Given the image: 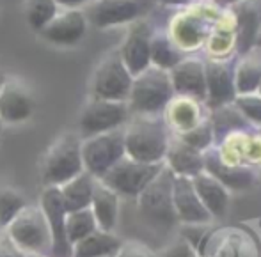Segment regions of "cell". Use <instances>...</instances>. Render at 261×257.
<instances>
[{
    "label": "cell",
    "instance_id": "6da1fadb",
    "mask_svg": "<svg viewBox=\"0 0 261 257\" xmlns=\"http://www.w3.org/2000/svg\"><path fill=\"white\" fill-rule=\"evenodd\" d=\"M172 179L165 168L149 183V186L132 203L135 204V220L146 236L160 241L162 248L178 234L179 222L172 206Z\"/></svg>",
    "mask_w": 261,
    "mask_h": 257
},
{
    "label": "cell",
    "instance_id": "7a4b0ae2",
    "mask_svg": "<svg viewBox=\"0 0 261 257\" xmlns=\"http://www.w3.org/2000/svg\"><path fill=\"white\" fill-rule=\"evenodd\" d=\"M197 257H261V227L256 220L213 223L197 247Z\"/></svg>",
    "mask_w": 261,
    "mask_h": 257
},
{
    "label": "cell",
    "instance_id": "3957f363",
    "mask_svg": "<svg viewBox=\"0 0 261 257\" xmlns=\"http://www.w3.org/2000/svg\"><path fill=\"white\" fill-rule=\"evenodd\" d=\"M124 153L141 163H164L171 131L162 116H130L123 128Z\"/></svg>",
    "mask_w": 261,
    "mask_h": 257
},
{
    "label": "cell",
    "instance_id": "277c9868",
    "mask_svg": "<svg viewBox=\"0 0 261 257\" xmlns=\"http://www.w3.org/2000/svg\"><path fill=\"white\" fill-rule=\"evenodd\" d=\"M174 96L169 71L149 66L134 76L126 105L132 116H162Z\"/></svg>",
    "mask_w": 261,
    "mask_h": 257
},
{
    "label": "cell",
    "instance_id": "5b68a950",
    "mask_svg": "<svg viewBox=\"0 0 261 257\" xmlns=\"http://www.w3.org/2000/svg\"><path fill=\"white\" fill-rule=\"evenodd\" d=\"M7 240L25 255H52V234L39 206L29 204L6 225Z\"/></svg>",
    "mask_w": 261,
    "mask_h": 257
},
{
    "label": "cell",
    "instance_id": "8992f818",
    "mask_svg": "<svg viewBox=\"0 0 261 257\" xmlns=\"http://www.w3.org/2000/svg\"><path fill=\"white\" fill-rule=\"evenodd\" d=\"M82 138L76 133H62L48 148L41 163V181L45 186H62L84 172L82 153H80Z\"/></svg>",
    "mask_w": 261,
    "mask_h": 257
},
{
    "label": "cell",
    "instance_id": "52a82bcc",
    "mask_svg": "<svg viewBox=\"0 0 261 257\" xmlns=\"http://www.w3.org/2000/svg\"><path fill=\"white\" fill-rule=\"evenodd\" d=\"M164 168V163H141L124 156L100 179L105 186L121 197V201H134L149 186Z\"/></svg>",
    "mask_w": 261,
    "mask_h": 257
},
{
    "label": "cell",
    "instance_id": "ba28073f",
    "mask_svg": "<svg viewBox=\"0 0 261 257\" xmlns=\"http://www.w3.org/2000/svg\"><path fill=\"white\" fill-rule=\"evenodd\" d=\"M80 153H82L84 170L89 172L94 179H101L117 161L126 156L123 128L82 138Z\"/></svg>",
    "mask_w": 261,
    "mask_h": 257
},
{
    "label": "cell",
    "instance_id": "9c48e42d",
    "mask_svg": "<svg viewBox=\"0 0 261 257\" xmlns=\"http://www.w3.org/2000/svg\"><path fill=\"white\" fill-rule=\"evenodd\" d=\"M130 108L126 101H109L91 98L84 105L79 117L80 138H89L107 131L121 130L130 119Z\"/></svg>",
    "mask_w": 261,
    "mask_h": 257
},
{
    "label": "cell",
    "instance_id": "30bf717a",
    "mask_svg": "<svg viewBox=\"0 0 261 257\" xmlns=\"http://www.w3.org/2000/svg\"><path fill=\"white\" fill-rule=\"evenodd\" d=\"M134 76L124 66L119 51H110L98 64L91 80V98L109 101H126Z\"/></svg>",
    "mask_w": 261,
    "mask_h": 257
},
{
    "label": "cell",
    "instance_id": "8fae6325",
    "mask_svg": "<svg viewBox=\"0 0 261 257\" xmlns=\"http://www.w3.org/2000/svg\"><path fill=\"white\" fill-rule=\"evenodd\" d=\"M149 6V0H93L82 11L87 23H93L98 28H107L114 25L134 23L148 13Z\"/></svg>",
    "mask_w": 261,
    "mask_h": 257
},
{
    "label": "cell",
    "instance_id": "7c38bea8",
    "mask_svg": "<svg viewBox=\"0 0 261 257\" xmlns=\"http://www.w3.org/2000/svg\"><path fill=\"white\" fill-rule=\"evenodd\" d=\"M206 73V106L208 110H215L219 106L229 105L237 98L234 91V62L231 59L204 61Z\"/></svg>",
    "mask_w": 261,
    "mask_h": 257
},
{
    "label": "cell",
    "instance_id": "4fadbf2b",
    "mask_svg": "<svg viewBox=\"0 0 261 257\" xmlns=\"http://www.w3.org/2000/svg\"><path fill=\"white\" fill-rule=\"evenodd\" d=\"M208 117L210 110L203 101L178 96V94L172 96V100L167 103V106L162 112V119L172 137H179V135L194 130Z\"/></svg>",
    "mask_w": 261,
    "mask_h": 257
},
{
    "label": "cell",
    "instance_id": "5bb4252c",
    "mask_svg": "<svg viewBox=\"0 0 261 257\" xmlns=\"http://www.w3.org/2000/svg\"><path fill=\"white\" fill-rule=\"evenodd\" d=\"M39 208L52 234V257H71V245L66 238V208L59 188L45 186L39 197Z\"/></svg>",
    "mask_w": 261,
    "mask_h": 257
},
{
    "label": "cell",
    "instance_id": "9a60e30c",
    "mask_svg": "<svg viewBox=\"0 0 261 257\" xmlns=\"http://www.w3.org/2000/svg\"><path fill=\"white\" fill-rule=\"evenodd\" d=\"M36 100L31 89L16 78H6L0 87V121L2 124H20L32 117Z\"/></svg>",
    "mask_w": 261,
    "mask_h": 257
},
{
    "label": "cell",
    "instance_id": "2e32d148",
    "mask_svg": "<svg viewBox=\"0 0 261 257\" xmlns=\"http://www.w3.org/2000/svg\"><path fill=\"white\" fill-rule=\"evenodd\" d=\"M172 206H174L179 225H212L215 223L204 204L201 203L192 185V179L189 178L172 179Z\"/></svg>",
    "mask_w": 261,
    "mask_h": 257
},
{
    "label": "cell",
    "instance_id": "e0dca14e",
    "mask_svg": "<svg viewBox=\"0 0 261 257\" xmlns=\"http://www.w3.org/2000/svg\"><path fill=\"white\" fill-rule=\"evenodd\" d=\"M151 38L153 31L146 21H134L128 28L121 48L117 50L132 76H137L151 66Z\"/></svg>",
    "mask_w": 261,
    "mask_h": 257
},
{
    "label": "cell",
    "instance_id": "ac0fdd59",
    "mask_svg": "<svg viewBox=\"0 0 261 257\" xmlns=\"http://www.w3.org/2000/svg\"><path fill=\"white\" fill-rule=\"evenodd\" d=\"M87 18L82 9L59 11L55 18L38 32L46 43L55 46H75L87 32Z\"/></svg>",
    "mask_w": 261,
    "mask_h": 257
},
{
    "label": "cell",
    "instance_id": "d6986e66",
    "mask_svg": "<svg viewBox=\"0 0 261 257\" xmlns=\"http://www.w3.org/2000/svg\"><path fill=\"white\" fill-rule=\"evenodd\" d=\"M174 94L206 101V73L204 61L197 57H185L169 71ZM206 105V103H204Z\"/></svg>",
    "mask_w": 261,
    "mask_h": 257
},
{
    "label": "cell",
    "instance_id": "ffe728a7",
    "mask_svg": "<svg viewBox=\"0 0 261 257\" xmlns=\"http://www.w3.org/2000/svg\"><path fill=\"white\" fill-rule=\"evenodd\" d=\"M204 172L219 179L231 193H245L259 186V174L247 167H226L215 156L213 148L203 153Z\"/></svg>",
    "mask_w": 261,
    "mask_h": 257
},
{
    "label": "cell",
    "instance_id": "44dd1931",
    "mask_svg": "<svg viewBox=\"0 0 261 257\" xmlns=\"http://www.w3.org/2000/svg\"><path fill=\"white\" fill-rule=\"evenodd\" d=\"M164 165L174 178H196L197 174L204 170L203 153L190 148L178 137H172L169 140L167 151H165Z\"/></svg>",
    "mask_w": 261,
    "mask_h": 257
},
{
    "label": "cell",
    "instance_id": "7402d4cb",
    "mask_svg": "<svg viewBox=\"0 0 261 257\" xmlns=\"http://www.w3.org/2000/svg\"><path fill=\"white\" fill-rule=\"evenodd\" d=\"M261 31V0H242L237 4V31L234 50L245 55L254 48L256 38Z\"/></svg>",
    "mask_w": 261,
    "mask_h": 257
},
{
    "label": "cell",
    "instance_id": "603a6c76",
    "mask_svg": "<svg viewBox=\"0 0 261 257\" xmlns=\"http://www.w3.org/2000/svg\"><path fill=\"white\" fill-rule=\"evenodd\" d=\"M192 185L196 188L197 195H199L201 203L204 204L210 216L213 218V222H220L222 218L227 216L231 206V195L233 193L213 176H210L208 172H201L196 178H192Z\"/></svg>",
    "mask_w": 261,
    "mask_h": 257
},
{
    "label": "cell",
    "instance_id": "cb8c5ba5",
    "mask_svg": "<svg viewBox=\"0 0 261 257\" xmlns=\"http://www.w3.org/2000/svg\"><path fill=\"white\" fill-rule=\"evenodd\" d=\"M121 197L98 179L89 206L98 229L105 233H116L121 218Z\"/></svg>",
    "mask_w": 261,
    "mask_h": 257
},
{
    "label": "cell",
    "instance_id": "d4e9b609",
    "mask_svg": "<svg viewBox=\"0 0 261 257\" xmlns=\"http://www.w3.org/2000/svg\"><path fill=\"white\" fill-rule=\"evenodd\" d=\"M121 243H123V238L119 234L96 229L89 236L73 245L71 257H114L119 250Z\"/></svg>",
    "mask_w": 261,
    "mask_h": 257
},
{
    "label": "cell",
    "instance_id": "484cf974",
    "mask_svg": "<svg viewBox=\"0 0 261 257\" xmlns=\"http://www.w3.org/2000/svg\"><path fill=\"white\" fill-rule=\"evenodd\" d=\"M98 179H94L89 172H80L68 183L59 186L62 203H64L66 211H79V209H86L91 206V199H93L94 185Z\"/></svg>",
    "mask_w": 261,
    "mask_h": 257
},
{
    "label": "cell",
    "instance_id": "4316f807",
    "mask_svg": "<svg viewBox=\"0 0 261 257\" xmlns=\"http://www.w3.org/2000/svg\"><path fill=\"white\" fill-rule=\"evenodd\" d=\"M261 82V57L252 51L240 55V61L234 62V91L240 94H252L258 91Z\"/></svg>",
    "mask_w": 261,
    "mask_h": 257
},
{
    "label": "cell",
    "instance_id": "83f0119b",
    "mask_svg": "<svg viewBox=\"0 0 261 257\" xmlns=\"http://www.w3.org/2000/svg\"><path fill=\"white\" fill-rule=\"evenodd\" d=\"M204 36H206V31H204L199 20H194V16H183L179 20H176V23L172 25L169 38L185 53V51L199 48L201 43L204 41Z\"/></svg>",
    "mask_w": 261,
    "mask_h": 257
},
{
    "label": "cell",
    "instance_id": "f1b7e54d",
    "mask_svg": "<svg viewBox=\"0 0 261 257\" xmlns=\"http://www.w3.org/2000/svg\"><path fill=\"white\" fill-rule=\"evenodd\" d=\"M149 57H151V66L165 69V71H171L179 61L185 59V55L172 43V39L167 34H156V32H153L151 53H149Z\"/></svg>",
    "mask_w": 261,
    "mask_h": 257
},
{
    "label": "cell",
    "instance_id": "f546056e",
    "mask_svg": "<svg viewBox=\"0 0 261 257\" xmlns=\"http://www.w3.org/2000/svg\"><path fill=\"white\" fill-rule=\"evenodd\" d=\"M96 229H98V225H96V220H94L91 208L66 213V238H68V243L71 245V247L76 241L84 240V238L89 236L91 233H94Z\"/></svg>",
    "mask_w": 261,
    "mask_h": 257
},
{
    "label": "cell",
    "instance_id": "4dcf8cb0",
    "mask_svg": "<svg viewBox=\"0 0 261 257\" xmlns=\"http://www.w3.org/2000/svg\"><path fill=\"white\" fill-rule=\"evenodd\" d=\"M61 11L55 0H25V18L32 31L41 32Z\"/></svg>",
    "mask_w": 261,
    "mask_h": 257
},
{
    "label": "cell",
    "instance_id": "1f68e13d",
    "mask_svg": "<svg viewBox=\"0 0 261 257\" xmlns=\"http://www.w3.org/2000/svg\"><path fill=\"white\" fill-rule=\"evenodd\" d=\"M27 206L29 203L21 192L14 188H0V222L4 227Z\"/></svg>",
    "mask_w": 261,
    "mask_h": 257
},
{
    "label": "cell",
    "instance_id": "d6a6232c",
    "mask_svg": "<svg viewBox=\"0 0 261 257\" xmlns=\"http://www.w3.org/2000/svg\"><path fill=\"white\" fill-rule=\"evenodd\" d=\"M179 140H183L185 144H189L190 148L197 149V151L204 153L208 151L210 148L215 146V133H213V126H212V121L204 119L199 126H196L194 130L187 131V133L179 135Z\"/></svg>",
    "mask_w": 261,
    "mask_h": 257
},
{
    "label": "cell",
    "instance_id": "836d02e7",
    "mask_svg": "<svg viewBox=\"0 0 261 257\" xmlns=\"http://www.w3.org/2000/svg\"><path fill=\"white\" fill-rule=\"evenodd\" d=\"M234 106L240 110L242 116L247 119L249 124L261 128V96L256 93L252 94H240L234 98Z\"/></svg>",
    "mask_w": 261,
    "mask_h": 257
},
{
    "label": "cell",
    "instance_id": "e575fe53",
    "mask_svg": "<svg viewBox=\"0 0 261 257\" xmlns=\"http://www.w3.org/2000/svg\"><path fill=\"white\" fill-rule=\"evenodd\" d=\"M156 257H197V250L176 234L169 243L156 250Z\"/></svg>",
    "mask_w": 261,
    "mask_h": 257
},
{
    "label": "cell",
    "instance_id": "d590c367",
    "mask_svg": "<svg viewBox=\"0 0 261 257\" xmlns=\"http://www.w3.org/2000/svg\"><path fill=\"white\" fill-rule=\"evenodd\" d=\"M114 257H156V250L139 240H123Z\"/></svg>",
    "mask_w": 261,
    "mask_h": 257
},
{
    "label": "cell",
    "instance_id": "8d00e7d4",
    "mask_svg": "<svg viewBox=\"0 0 261 257\" xmlns=\"http://www.w3.org/2000/svg\"><path fill=\"white\" fill-rule=\"evenodd\" d=\"M213 225V223H212ZM212 225H179L178 227V236L183 238L189 245H192L194 248L197 250L199 243L203 241L204 234L208 233V229Z\"/></svg>",
    "mask_w": 261,
    "mask_h": 257
},
{
    "label": "cell",
    "instance_id": "74e56055",
    "mask_svg": "<svg viewBox=\"0 0 261 257\" xmlns=\"http://www.w3.org/2000/svg\"><path fill=\"white\" fill-rule=\"evenodd\" d=\"M0 257H27V255L21 250H18V248L7 240L6 234H4V236L0 238Z\"/></svg>",
    "mask_w": 261,
    "mask_h": 257
},
{
    "label": "cell",
    "instance_id": "f35d334b",
    "mask_svg": "<svg viewBox=\"0 0 261 257\" xmlns=\"http://www.w3.org/2000/svg\"><path fill=\"white\" fill-rule=\"evenodd\" d=\"M59 7L62 9H80L82 6H87L91 4L93 0H55Z\"/></svg>",
    "mask_w": 261,
    "mask_h": 257
},
{
    "label": "cell",
    "instance_id": "ab89813d",
    "mask_svg": "<svg viewBox=\"0 0 261 257\" xmlns=\"http://www.w3.org/2000/svg\"><path fill=\"white\" fill-rule=\"evenodd\" d=\"M160 2L167 4V6H185V4H189L190 0H160Z\"/></svg>",
    "mask_w": 261,
    "mask_h": 257
},
{
    "label": "cell",
    "instance_id": "60d3db41",
    "mask_svg": "<svg viewBox=\"0 0 261 257\" xmlns=\"http://www.w3.org/2000/svg\"><path fill=\"white\" fill-rule=\"evenodd\" d=\"M213 2L220 4V6H229V4H238V2H242V0H213Z\"/></svg>",
    "mask_w": 261,
    "mask_h": 257
},
{
    "label": "cell",
    "instance_id": "b9f144b4",
    "mask_svg": "<svg viewBox=\"0 0 261 257\" xmlns=\"http://www.w3.org/2000/svg\"><path fill=\"white\" fill-rule=\"evenodd\" d=\"M254 46H256V48H259V50H261V31H259V34H258V38H256Z\"/></svg>",
    "mask_w": 261,
    "mask_h": 257
},
{
    "label": "cell",
    "instance_id": "7bdbcfd3",
    "mask_svg": "<svg viewBox=\"0 0 261 257\" xmlns=\"http://www.w3.org/2000/svg\"><path fill=\"white\" fill-rule=\"evenodd\" d=\"M4 80H6V76H4V73H2V69H0V87H2V83H4Z\"/></svg>",
    "mask_w": 261,
    "mask_h": 257
},
{
    "label": "cell",
    "instance_id": "ee69618b",
    "mask_svg": "<svg viewBox=\"0 0 261 257\" xmlns=\"http://www.w3.org/2000/svg\"><path fill=\"white\" fill-rule=\"evenodd\" d=\"M4 231H6V227L2 225V222H0V238L4 236Z\"/></svg>",
    "mask_w": 261,
    "mask_h": 257
},
{
    "label": "cell",
    "instance_id": "f6af8a7d",
    "mask_svg": "<svg viewBox=\"0 0 261 257\" xmlns=\"http://www.w3.org/2000/svg\"><path fill=\"white\" fill-rule=\"evenodd\" d=\"M256 94H259V96H261V82H259V85H258V91H256Z\"/></svg>",
    "mask_w": 261,
    "mask_h": 257
},
{
    "label": "cell",
    "instance_id": "bcb514c9",
    "mask_svg": "<svg viewBox=\"0 0 261 257\" xmlns=\"http://www.w3.org/2000/svg\"><path fill=\"white\" fill-rule=\"evenodd\" d=\"M27 257H52V255H27Z\"/></svg>",
    "mask_w": 261,
    "mask_h": 257
},
{
    "label": "cell",
    "instance_id": "7dc6e473",
    "mask_svg": "<svg viewBox=\"0 0 261 257\" xmlns=\"http://www.w3.org/2000/svg\"><path fill=\"white\" fill-rule=\"evenodd\" d=\"M2 130H4V124H2V121H0V135H2Z\"/></svg>",
    "mask_w": 261,
    "mask_h": 257
},
{
    "label": "cell",
    "instance_id": "c3c4849f",
    "mask_svg": "<svg viewBox=\"0 0 261 257\" xmlns=\"http://www.w3.org/2000/svg\"><path fill=\"white\" fill-rule=\"evenodd\" d=\"M259 186H261V174H259Z\"/></svg>",
    "mask_w": 261,
    "mask_h": 257
}]
</instances>
